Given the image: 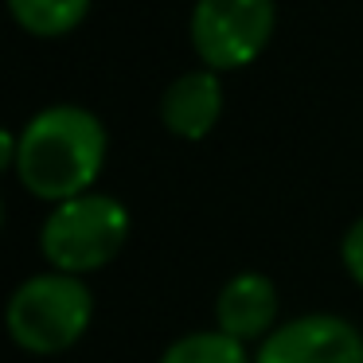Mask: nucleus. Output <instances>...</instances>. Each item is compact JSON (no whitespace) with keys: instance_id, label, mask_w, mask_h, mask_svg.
<instances>
[{"instance_id":"f257e3e1","label":"nucleus","mask_w":363,"mask_h":363,"mask_svg":"<svg viewBox=\"0 0 363 363\" xmlns=\"http://www.w3.org/2000/svg\"><path fill=\"white\" fill-rule=\"evenodd\" d=\"M106 164V125L82 106H48L24 129L16 145V176L32 196L67 203L94 188Z\"/></svg>"},{"instance_id":"f03ea898","label":"nucleus","mask_w":363,"mask_h":363,"mask_svg":"<svg viewBox=\"0 0 363 363\" xmlns=\"http://www.w3.org/2000/svg\"><path fill=\"white\" fill-rule=\"evenodd\" d=\"M94 297L71 274H35L9 301V336L32 355H59L86 336Z\"/></svg>"},{"instance_id":"7ed1b4c3","label":"nucleus","mask_w":363,"mask_h":363,"mask_svg":"<svg viewBox=\"0 0 363 363\" xmlns=\"http://www.w3.org/2000/svg\"><path fill=\"white\" fill-rule=\"evenodd\" d=\"M129 238V211L113 196L86 191L79 199L55 203L40 230V250L55 274L82 277L110 266Z\"/></svg>"},{"instance_id":"20e7f679","label":"nucleus","mask_w":363,"mask_h":363,"mask_svg":"<svg viewBox=\"0 0 363 363\" xmlns=\"http://www.w3.org/2000/svg\"><path fill=\"white\" fill-rule=\"evenodd\" d=\"M274 0H196L191 9V48L207 71H235L262 55L274 35Z\"/></svg>"},{"instance_id":"39448f33","label":"nucleus","mask_w":363,"mask_h":363,"mask_svg":"<svg viewBox=\"0 0 363 363\" xmlns=\"http://www.w3.org/2000/svg\"><path fill=\"white\" fill-rule=\"evenodd\" d=\"M254 363H363V332L332 313L297 316L269 332Z\"/></svg>"},{"instance_id":"423d86ee","label":"nucleus","mask_w":363,"mask_h":363,"mask_svg":"<svg viewBox=\"0 0 363 363\" xmlns=\"http://www.w3.org/2000/svg\"><path fill=\"white\" fill-rule=\"evenodd\" d=\"M223 113V82L215 71H184L180 79L168 82L160 94V121L168 133L184 137V141H199L215 129Z\"/></svg>"},{"instance_id":"0eeeda50","label":"nucleus","mask_w":363,"mask_h":363,"mask_svg":"<svg viewBox=\"0 0 363 363\" xmlns=\"http://www.w3.org/2000/svg\"><path fill=\"white\" fill-rule=\"evenodd\" d=\"M215 320H219V332H227L238 344L266 336L277 320V285L266 274H254V269L250 274H235L219 289Z\"/></svg>"},{"instance_id":"6e6552de","label":"nucleus","mask_w":363,"mask_h":363,"mask_svg":"<svg viewBox=\"0 0 363 363\" xmlns=\"http://www.w3.org/2000/svg\"><path fill=\"white\" fill-rule=\"evenodd\" d=\"M9 9L32 35H63L82 24L90 0H9Z\"/></svg>"},{"instance_id":"1a4fd4ad","label":"nucleus","mask_w":363,"mask_h":363,"mask_svg":"<svg viewBox=\"0 0 363 363\" xmlns=\"http://www.w3.org/2000/svg\"><path fill=\"white\" fill-rule=\"evenodd\" d=\"M160 363H250V355H246V344H238L227 332L215 328V332L180 336L176 344H168Z\"/></svg>"},{"instance_id":"9d476101","label":"nucleus","mask_w":363,"mask_h":363,"mask_svg":"<svg viewBox=\"0 0 363 363\" xmlns=\"http://www.w3.org/2000/svg\"><path fill=\"white\" fill-rule=\"evenodd\" d=\"M340 258H344L347 274H352V281L363 289V215L347 227L344 242H340Z\"/></svg>"}]
</instances>
